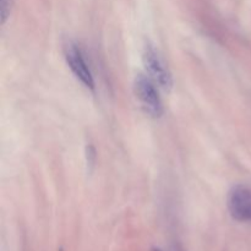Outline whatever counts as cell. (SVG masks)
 <instances>
[{"label": "cell", "mask_w": 251, "mask_h": 251, "mask_svg": "<svg viewBox=\"0 0 251 251\" xmlns=\"http://www.w3.org/2000/svg\"><path fill=\"white\" fill-rule=\"evenodd\" d=\"M11 9V0H1V24H5Z\"/></svg>", "instance_id": "cell-5"}, {"label": "cell", "mask_w": 251, "mask_h": 251, "mask_svg": "<svg viewBox=\"0 0 251 251\" xmlns=\"http://www.w3.org/2000/svg\"><path fill=\"white\" fill-rule=\"evenodd\" d=\"M144 64L146 66V70L149 73V76L158 85V87L163 90L169 91L173 86V78L169 69L167 68L166 63L159 55L158 50L153 48L152 46H146L142 54Z\"/></svg>", "instance_id": "cell-2"}, {"label": "cell", "mask_w": 251, "mask_h": 251, "mask_svg": "<svg viewBox=\"0 0 251 251\" xmlns=\"http://www.w3.org/2000/svg\"><path fill=\"white\" fill-rule=\"evenodd\" d=\"M64 56L68 63L69 68L73 71L75 77L82 83L85 87L90 90H95V78H93L92 71L86 61L83 53L78 46L73 42H68L64 46Z\"/></svg>", "instance_id": "cell-3"}, {"label": "cell", "mask_w": 251, "mask_h": 251, "mask_svg": "<svg viewBox=\"0 0 251 251\" xmlns=\"http://www.w3.org/2000/svg\"><path fill=\"white\" fill-rule=\"evenodd\" d=\"M151 251H162L161 249H157V248H154V249H152Z\"/></svg>", "instance_id": "cell-6"}, {"label": "cell", "mask_w": 251, "mask_h": 251, "mask_svg": "<svg viewBox=\"0 0 251 251\" xmlns=\"http://www.w3.org/2000/svg\"><path fill=\"white\" fill-rule=\"evenodd\" d=\"M157 83L149 75L139 74L135 78L134 90L142 109L152 118H159L163 114V103L159 96Z\"/></svg>", "instance_id": "cell-1"}, {"label": "cell", "mask_w": 251, "mask_h": 251, "mask_svg": "<svg viewBox=\"0 0 251 251\" xmlns=\"http://www.w3.org/2000/svg\"><path fill=\"white\" fill-rule=\"evenodd\" d=\"M227 206L233 220L238 222H251V189L237 185L228 193Z\"/></svg>", "instance_id": "cell-4"}]
</instances>
